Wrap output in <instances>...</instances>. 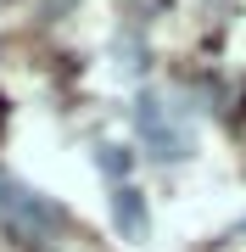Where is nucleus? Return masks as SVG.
Returning <instances> with one entry per match:
<instances>
[{
	"instance_id": "f257e3e1",
	"label": "nucleus",
	"mask_w": 246,
	"mask_h": 252,
	"mask_svg": "<svg viewBox=\"0 0 246 252\" xmlns=\"http://www.w3.org/2000/svg\"><path fill=\"white\" fill-rule=\"evenodd\" d=\"M62 224H67V213L51 196L28 190L17 174L0 168V230H11L23 247H51L56 235H62Z\"/></svg>"
},
{
	"instance_id": "f03ea898",
	"label": "nucleus",
	"mask_w": 246,
	"mask_h": 252,
	"mask_svg": "<svg viewBox=\"0 0 246 252\" xmlns=\"http://www.w3.org/2000/svg\"><path fill=\"white\" fill-rule=\"evenodd\" d=\"M135 129H140V140L151 146L157 162H185L191 146H196L185 107H179V101H163L157 90H140V101H135Z\"/></svg>"
},
{
	"instance_id": "7ed1b4c3",
	"label": "nucleus",
	"mask_w": 246,
	"mask_h": 252,
	"mask_svg": "<svg viewBox=\"0 0 246 252\" xmlns=\"http://www.w3.org/2000/svg\"><path fill=\"white\" fill-rule=\"evenodd\" d=\"M112 224H118L123 241H146L151 219H146V196L135 185H112Z\"/></svg>"
},
{
	"instance_id": "20e7f679",
	"label": "nucleus",
	"mask_w": 246,
	"mask_h": 252,
	"mask_svg": "<svg viewBox=\"0 0 246 252\" xmlns=\"http://www.w3.org/2000/svg\"><path fill=\"white\" fill-rule=\"evenodd\" d=\"M95 168L107 174L112 185H129V168H135V152H129V146H112V140H101V146H95Z\"/></svg>"
},
{
	"instance_id": "39448f33",
	"label": "nucleus",
	"mask_w": 246,
	"mask_h": 252,
	"mask_svg": "<svg viewBox=\"0 0 246 252\" xmlns=\"http://www.w3.org/2000/svg\"><path fill=\"white\" fill-rule=\"evenodd\" d=\"M79 0H39V11H45V23H56V17H67Z\"/></svg>"
},
{
	"instance_id": "423d86ee",
	"label": "nucleus",
	"mask_w": 246,
	"mask_h": 252,
	"mask_svg": "<svg viewBox=\"0 0 246 252\" xmlns=\"http://www.w3.org/2000/svg\"><path fill=\"white\" fill-rule=\"evenodd\" d=\"M235 235H246V219H241V224H235V230H229V241H235Z\"/></svg>"
},
{
	"instance_id": "0eeeda50",
	"label": "nucleus",
	"mask_w": 246,
	"mask_h": 252,
	"mask_svg": "<svg viewBox=\"0 0 246 252\" xmlns=\"http://www.w3.org/2000/svg\"><path fill=\"white\" fill-rule=\"evenodd\" d=\"M219 6H224V0H219Z\"/></svg>"
}]
</instances>
